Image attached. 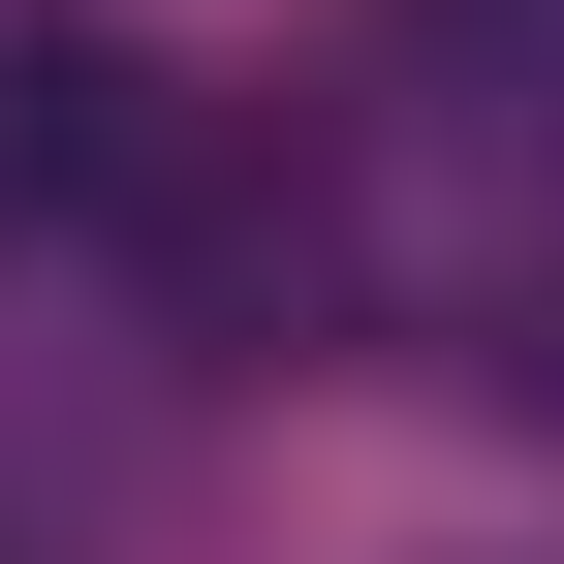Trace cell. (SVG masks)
<instances>
[{
    "label": "cell",
    "mask_w": 564,
    "mask_h": 564,
    "mask_svg": "<svg viewBox=\"0 0 564 564\" xmlns=\"http://www.w3.org/2000/svg\"><path fill=\"white\" fill-rule=\"evenodd\" d=\"M126 251H158V314L220 345V377H314V345H345V158H314V126H251V95L158 126Z\"/></svg>",
    "instance_id": "1"
},
{
    "label": "cell",
    "mask_w": 564,
    "mask_h": 564,
    "mask_svg": "<svg viewBox=\"0 0 564 564\" xmlns=\"http://www.w3.org/2000/svg\"><path fill=\"white\" fill-rule=\"evenodd\" d=\"M158 63L95 32V0H0V220H126V188H158Z\"/></svg>",
    "instance_id": "2"
},
{
    "label": "cell",
    "mask_w": 564,
    "mask_h": 564,
    "mask_svg": "<svg viewBox=\"0 0 564 564\" xmlns=\"http://www.w3.org/2000/svg\"><path fill=\"white\" fill-rule=\"evenodd\" d=\"M408 63H440V95H564V0H377Z\"/></svg>",
    "instance_id": "3"
},
{
    "label": "cell",
    "mask_w": 564,
    "mask_h": 564,
    "mask_svg": "<svg viewBox=\"0 0 564 564\" xmlns=\"http://www.w3.org/2000/svg\"><path fill=\"white\" fill-rule=\"evenodd\" d=\"M470 408H564V251H502V282H470Z\"/></svg>",
    "instance_id": "4"
}]
</instances>
